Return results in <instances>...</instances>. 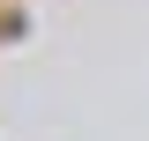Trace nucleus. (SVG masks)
Instances as JSON below:
<instances>
[]
</instances>
